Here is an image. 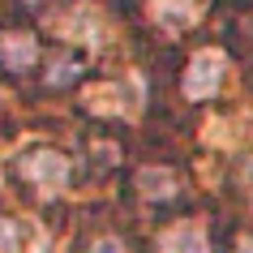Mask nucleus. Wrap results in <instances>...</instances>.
Wrapping results in <instances>:
<instances>
[{
    "instance_id": "1a4fd4ad",
    "label": "nucleus",
    "mask_w": 253,
    "mask_h": 253,
    "mask_svg": "<svg viewBox=\"0 0 253 253\" xmlns=\"http://www.w3.org/2000/svg\"><path fill=\"white\" fill-rule=\"evenodd\" d=\"M0 253H17V223L0 219Z\"/></svg>"
},
{
    "instance_id": "20e7f679",
    "label": "nucleus",
    "mask_w": 253,
    "mask_h": 253,
    "mask_svg": "<svg viewBox=\"0 0 253 253\" xmlns=\"http://www.w3.org/2000/svg\"><path fill=\"white\" fill-rule=\"evenodd\" d=\"M39 56H43V39L39 30L30 26H0V69L9 78H26L39 69Z\"/></svg>"
},
{
    "instance_id": "0eeeda50",
    "label": "nucleus",
    "mask_w": 253,
    "mask_h": 253,
    "mask_svg": "<svg viewBox=\"0 0 253 253\" xmlns=\"http://www.w3.org/2000/svg\"><path fill=\"white\" fill-rule=\"evenodd\" d=\"M227 35H232V43L240 52L253 56V4H240L236 17H227Z\"/></svg>"
},
{
    "instance_id": "7ed1b4c3",
    "label": "nucleus",
    "mask_w": 253,
    "mask_h": 253,
    "mask_svg": "<svg viewBox=\"0 0 253 253\" xmlns=\"http://www.w3.org/2000/svg\"><path fill=\"white\" fill-rule=\"evenodd\" d=\"M223 78H227L223 52H219V47H198V52L185 60V69H180V94L193 99V103L214 99L219 86H223Z\"/></svg>"
},
{
    "instance_id": "f257e3e1",
    "label": "nucleus",
    "mask_w": 253,
    "mask_h": 253,
    "mask_svg": "<svg viewBox=\"0 0 253 253\" xmlns=\"http://www.w3.org/2000/svg\"><path fill=\"white\" fill-rule=\"evenodd\" d=\"M133 198L146 206V211H172L185 202V176L176 172V163H142L133 172Z\"/></svg>"
},
{
    "instance_id": "9b49d317",
    "label": "nucleus",
    "mask_w": 253,
    "mask_h": 253,
    "mask_svg": "<svg viewBox=\"0 0 253 253\" xmlns=\"http://www.w3.org/2000/svg\"><path fill=\"white\" fill-rule=\"evenodd\" d=\"M232 253H253V236H245V240H236V249Z\"/></svg>"
},
{
    "instance_id": "f03ea898",
    "label": "nucleus",
    "mask_w": 253,
    "mask_h": 253,
    "mask_svg": "<svg viewBox=\"0 0 253 253\" xmlns=\"http://www.w3.org/2000/svg\"><path fill=\"white\" fill-rule=\"evenodd\" d=\"M13 172H17V180H22V185L39 189V193H60V189L73 180V163H69L65 150L35 146V150H26V155L13 163Z\"/></svg>"
},
{
    "instance_id": "39448f33",
    "label": "nucleus",
    "mask_w": 253,
    "mask_h": 253,
    "mask_svg": "<svg viewBox=\"0 0 253 253\" xmlns=\"http://www.w3.org/2000/svg\"><path fill=\"white\" fill-rule=\"evenodd\" d=\"M86 73H90V60L78 47H43V56H39L43 90H73Z\"/></svg>"
},
{
    "instance_id": "423d86ee",
    "label": "nucleus",
    "mask_w": 253,
    "mask_h": 253,
    "mask_svg": "<svg viewBox=\"0 0 253 253\" xmlns=\"http://www.w3.org/2000/svg\"><path fill=\"white\" fill-rule=\"evenodd\" d=\"M150 253H211V236L198 219H168L150 236Z\"/></svg>"
},
{
    "instance_id": "9d476101",
    "label": "nucleus",
    "mask_w": 253,
    "mask_h": 253,
    "mask_svg": "<svg viewBox=\"0 0 253 253\" xmlns=\"http://www.w3.org/2000/svg\"><path fill=\"white\" fill-rule=\"evenodd\" d=\"M22 9H52V4H60V0H17Z\"/></svg>"
},
{
    "instance_id": "6e6552de",
    "label": "nucleus",
    "mask_w": 253,
    "mask_h": 253,
    "mask_svg": "<svg viewBox=\"0 0 253 253\" xmlns=\"http://www.w3.org/2000/svg\"><path fill=\"white\" fill-rule=\"evenodd\" d=\"M82 253H133V249L125 245L120 232H99V236H90L86 245H82Z\"/></svg>"
}]
</instances>
